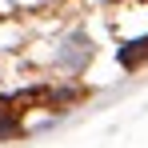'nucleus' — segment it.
<instances>
[{"instance_id": "7ed1b4c3", "label": "nucleus", "mask_w": 148, "mask_h": 148, "mask_svg": "<svg viewBox=\"0 0 148 148\" xmlns=\"http://www.w3.org/2000/svg\"><path fill=\"white\" fill-rule=\"evenodd\" d=\"M16 128H20V120H16V116H0V136H12Z\"/></svg>"}, {"instance_id": "f03ea898", "label": "nucleus", "mask_w": 148, "mask_h": 148, "mask_svg": "<svg viewBox=\"0 0 148 148\" xmlns=\"http://www.w3.org/2000/svg\"><path fill=\"white\" fill-rule=\"evenodd\" d=\"M116 60H120L128 72H132V68H140V64L148 60V36H140V40H128V44L116 52Z\"/></svg>"}, {"instance_id": "f257e3e1", "label": "nucleus", "mask_w": 148, "mask_h": 148, "mask_svg": "<svg viewBox=\"0 0 148 148\" xmlns=\"http://www.w3.org/2000/svg\"><path fill=\"white\" fill-rule=\"evenodd\" d=\"M92 40H88V32H68L60 44H56V52H52V60H56V68H64V72H84V64L92 60Z\"/></svg>"}]
</instances>
